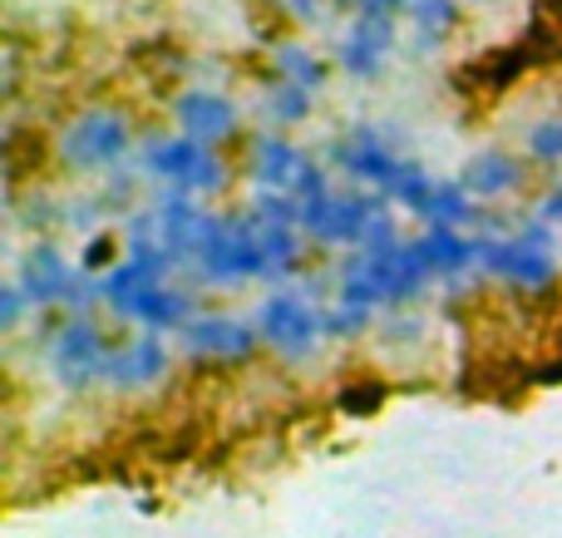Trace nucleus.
<instances>
[{"label": "nucleus", "mask_w": 562, "mask_h": 538, "mask_svg": "<svg viewBox=\"0 0 562 538\" xmlns=\"http://www.w3.org/2000/svg\"><path fill=\"white\" fill-rule=\"evenodd\" d=\"M435 282V272H429L425 253H419V243H390L380 247V253H350L346 262H340V302L350 306H366V312H375V306H409L425 287Z\"/></svg>", "instance_id": "1"}, {"label": "nucleus", "mask_w": 562, "mask_h": 538, "mask_svg": "<svg viewBox=\"0 0 562 538\" xmlns=\"http://www.w3.org/2000/svg\"><path fill=\"white\" fill-rule=\"evenodd\" d=\"M553 227L524 223L518 233H479L474 237V262L484 267L494 282L514 287V292H548L558 282V257H553Z\"/></svg>", "instance_id": "2"}, {"label": "nucleus", "mask_w": 562, "mask_h": 538, "mask_svg": "<svg viewBox=\"0 0 562 538\" xmlns=\"http://www.w3.org/2000/svg\"><path fill=\"white\" fill-rule=\"evenodd\" d=\"M188 272L213 287H237L262 277V233H257L252 213H223V217L213 213Z\"/></svg>", "instance_id": "3"}, {"label": "nucleus", "mask_w": 562, "mask_h": 538, "mask_svg": "<svg viewBox=\"0 0 562 538\" xmlns=\"http://www.w3.org/2000/svg\"><path fill=\"white\" fill-rule=\"evenodd\" d=\"M385 213L390 208L380 193H336V188H326V193L301 203V237H311L321 247H356L360 253Z\"/></svg>", "instance_id": "4"}, {"label": "nucleus", "mask_w": 562, "mask_h": 538, "mask_svg": "<svg viewBox=\"0 0 562 538\" xmlns=\"http://www.w3.org/2000/svg\"><path fill=\"white\" fill-rule=\"evenodd\" d=\"M45 366L69 395L89 391V385H104V371H109V356H114V341L104 336V326L94 316H69L59 322L55 332L45 336Z\"/></svg>", "instance_id": "5"}, {"label": "nucleus", "mask_w": 562, "mask_h": 538, "mask_svg": "<svg viewBox=\"0 0 562 538\" xmlns=\"http://www.w3.org/2000/svg\"><path fill=\"white\" fill-rule=\"evenodd\" d=\"M257 332H262V346H272L281 361H311L316 346L326 341V306L311 302L296 287H281L257 312Z\"/></svg>", "instance_id": "6"}, {"label": "nucleus", "mask_w": 562, "mask_h": 538, "mask_svg": "<svg viewBox=\"0 0 562 538\" xmlns=\"http://www.w3.org/2000/svg\"><path fill=\"white\" fill-rule=\"evenodd\" d=\"M144 168L154 178H164V183H173V193H183V198L217 193V188L227 183V164L207 144H198V138H188V134L148 138Z\"/></svg>", "instance_id": "7"}, {"label": "nucleus", "mask_w": 562, "mask_h": 538, "mask_svg": "<svg viewBox=\"0 0 562 538\" xmlns=\"http://www.w3.org/2000/svg\"><path fill=\"white\" fill-rule=\"evenodd\" d=\"M128 144H134V128L119 109H85L59 134V158L79 173H99V168H114L128 154Z\"/></svg>", "instance_id": "8"}, {"label": "nucleus", "mask_w": 562, "mask_h": 538, "mask_svg": "<svg viewBox=\"0 0 562 538\" xmlns=\"http://www.w3.org/2000/svg\"><path fill=\"white\" fill-rule=\"evenodd\" d=\"M330 158H336V168L346 178L375 188V193H385V188L400 178V168L409 164V158L390 144V134H380L375 124H356L336 148H330Z\"/></svg>", "instance_id": "9"}, {"label": "nucleus", "mask_w": 562, "mask_h": 538, "mask_svg": "<svg viewBox=\"0 0 562 538\" xmlns=\"http://www.w3.org/2000/svg\"><path fill=\"white\" fill-rule=\"evenodd\" d=\"M183 356L188 361H247V356L262 346V332H257V322H243V316H223V312H198L193 322L183 326Z\"/></svg>", "instance_id": "10"}, {"label": "nucleus", "mask_w": 562, "mask_h": 538, "mask_svg": "<svg viewBox=\"0 0 562 538\" xmlns=\"http://www.w3.org/2000/svg\"><path fill=\"white\" fill-rule=\"evenodd\" d=\"M390 49H395V10L370 5L350 20L346 40H340V69L356 79H375L385 69Z\"/></svg>", "instance_id": "11"}, {"label": "nucleus", "mask_w": 562, "mask_h": 538, "mask_svg": "<svg viewBox=\"0 0 562 538\" xmlns=\"http://www.w3.org/2000/svg\"><path fill=\"white\" fill-rule=\"evenodd\" d=\"M168 366H173V356H168V346L158 341V336H134V341L114 346V356H109V371H104V385L119 395H138V391H154L158 381L168 376Z\"/></svg>", "instance_id": "12"}, {"label": "nucleus", "mask_w": 562, "mask_h": 538, "mask_svg": "<svg viewBox=\"0 0 562 538\" xmlns=\"http://www.w3.org/2000/svg\"><path fill=\"white\" fill-rule=\"evenodd\" d=\"M114 316L119 322L144 326L148 336H164V332H183V326L198 316V306H193V292H183V287H173V282H158V287L134 292L128 302H119Z\"/></svg>", "instance_id": "13"}, {"label": "nucleus", "mask_w": 562, "mask_h": 538, "mask_svg": "<svg viewBox=\"0 0 562 538\" xmlns=\"http://www.w3.org/2000/svg\"><path fill=\"white\" fill-rule=\"evenodd\" d=\"M247 164H252V178L262 193H286V198H296L301 183H306V173L316 168L291 138H281V134H257Z\"/></svg>", "instance_id": "14"}, {"label": "nucleus", "mask_w": 562, "mask_h": 538, "mask_svg": "<svg viewBox=\"0 0 562 538\" xmlns=\"http://www.w3.org/2000/svg\"><path fill=\"white\" fill-rule=\"evenodd\" d=\"M173 119L188 138H198L207 148L237 134V104L227 94H217V89H183L173 104Z\"/></svg>", "instance_id": "15"}, {"label": "nucleus", "mask_w": 562, "mask_h": 538, "mask_svg": "<svg viewBox=\"0 0 562 538\" xmlns=\"http://www.w3.org/2000/svg\"><path fill=\"white\" fill-rule=\"evenodd\" d=\"M464 188L474 198H508L514 188H524V164L504 148H488V154H474L464 164Z\"/></svg>", "instance_id": "16"}, {"label": "nucleus", "mask_w": 562, "mask_h": 538, "mask_svg": "<svg viewBox=\"0 0 562 538\" xmlns=\"http://www.w3.org/2000/svg\"><path fill=\"white\" fill-rule=\"evenodd\" d=\"M415 243H419V253H425V262L435 277H459L469 262H474V237H464L459 227H425Z\"/></svg>", "instance_id": "17"}, {"label": "nucleus", "mask_w": 562, "mask_h": 538, "mask_svg": "<svg viewBox=\"0 0 562 538\" xmlns=\"http://www.w3.org/2000/svg\"><path fill=\"white\" fill-rule=\"evenodd\" d=\"M419 217H425V227H464L479 217V208H474V193H469L464 183H435V193H429V203Z\"/></svg>", "instance_id": "18"}, {"label": "nucleus", "mask_w": 562, "mask_h": 538, "mask_svg": "<svg viewBox=\"0 0 562 538\" xmlns=\"http://www.w3.org/2000/svg\"><path fill=\"white\" fill-rule=\"evenodd\" d=\"M272 65H277V79L311 89V94H321V85H326V65H321L306 45H296V40H281V45H272Z\"/></svg>", "instance_id": "19"}, {"label": "nucleus", "mask_w": 562, "mask_h": 538, "mask_svg": "<svg viewBox=\"0 0 562 538\" xmlns=\"http://www.w3.org/2000/svg\"><path fill=\"white\" fill-rule=\"evenodd\" d=\"M405 15L419 30V45H439L459 25V0H405Z\"/></svg>", "instance_id": "20"}, {"label": "nucleus", "mask_w": 562, "mask_h": 538, "mask_svg": "<svg viewBox=\"0 0 562 538\" xmlns=\"http://www.w3.org/2000/svg\"><path fill=\"white\" fill-rule=\"evenodd\" d=\"M311 104H316V94L301 89V85H286V79H277V85L267 89V114L277 119V128L281 124H301V119L311 114Z\"/></svg>", "instance_id": "21"}, {"label": "nucleus", "mask_w": 562, "mask_h": 538, "mask_svg": "<svg viewBox=\"0 0 562 538\" xmlns=\"http://www.w3.org/2000/svg\"><path fill=\"white\" fill-rule=\"evenodd\" d=\"M370 316L375 312H366V306H350V302H330L326 306V341H350V336H360L370 326Z\"/></svg>", "instance_id": "22"}, {"label": "nucleus", "mask_w": 562, "mask_h": 538, "mask_svg": "<svg viewBox=\"0 0 562 538\" xmlns=\"http://www.w3.org/2000/svg\"><path fill=\"white\" fill-rule=\"evenodd\" d=\"M528 158L543 168H562V119H543L528 128Z\"/></svg>", "instance_id": "23"}, {"label": "nucleus", "mask_w": 562, "mask_h": 538, "mask_svg": "<svg viewBox=\"0 0 562 538\" xmlns=\"http://www.w3.org/2000/svg\"><path fill=\"white\" fill-rule=\"evenodd\" d=\"M25 306H30V296L20 292V282L0 287V326H5V332H15L20 326V312H25Z\"/></svg>", "instance_id": "24"}, {"label": "nucleus", "mask_w": 562, "mask_h": 538, "mask_svg": "<svg viewBox=\"0 0 562 538\" xmlns=\"http://www.w3.org/2000/svg\"><path fill=\"white\" fill-rule=\"evenodd\" d=\"M281 5H286V10H291V15H296V20H301V25H311V20H316V15H321V0H281Z\"/></svg>", "instance_id": "25"}, {"label": "nucleus", "mask_w": 562, "mask_h": 538, "mask_svg": "<svg viewBox=\"0 0 562 538\" xmlns=\"http://www.w3.org/2000/svg\"><path fill=\"white\" fill-rule=\"evenodd\" d=\"M543 223H558V227H562V188H553V193H548V203H543Z\"/></svg>", "instance_id": "26"}, {"label": "nucleus", "mask_w": 562, "mask_h": 538, "mask_svg": "<svg viewBox=\"0 0 562 538\" xmlns=\"http://www.w3.org/2000/svg\"><path fill=\"white\" fill-rule=\"evenodd\" d=\"M340 5H346V10H356V15H360V10H370V5H375V0H340Z\"/></svg>", "instance_id": "27"}]
</instances>
